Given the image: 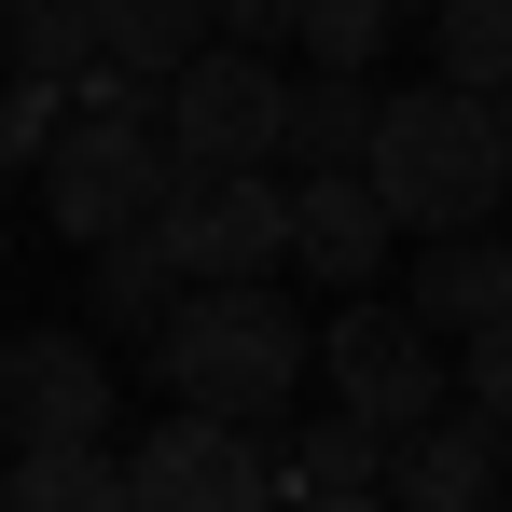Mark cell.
I'll return each mask as SVG.
<instances>
[{"instance_id": "obj_1", "label": "cell", "mask_w": 512, "mask_h": 512, "mask_svg": "<svg viewBox=\"0 0 512 512\" xmlns=\"http://www.w3.org/2000/svg\"><path fill=\"white\" fill-rule=\"evenodd\" d=\"M319 333L263 291V277H222V291H180L167 333H153V374H167L194 416H236V429H277L291 388H305Z\"/></svg>"}, {"instance_id": "obj_9", "label": "cell", "mask_w": 512, "mask_h": 512, "mask_svg": "<svg viewBox=\"0 0 512 512\" xmlns=\"http://www.w3.org/2000/svg\"><path fill=\"white\" fill-rule=\"evenodd\" d=\"M499 485H512V416H485V402L388 443V512H499Z\"/></svg>"}, {"instance_id": "obj_18", "label": "cell", "mask_w": 512, "mask_h": 512, "mask_svg": "<svg viewBox=\"0 0 512 512\" xmlns=\"http://www.w3.org/2000/svg\"><path fill=\"white\" fill-rule=\"evenodd\" d=\"M0 56L28 70V84H70V70H97L111 42H97V0H42V14H14L0 28Z\"/></svg>"}, {"instance_id": "obj_29", "label": "cell", "mask_w": 512, "mask_h": 512, "mask_svg": "<svg viewBox=\"0 0 512 512\" xmlns=\"http://www.w3.org/2000/svg\"><path fill=\"white\" fill-rule=\"evenodd\" d=\"M0 457H14V443H0Z\"/></svg>"}, {"instance_id": "obj_25", "label": "cell", "mask_w": 512, "mask_h": 512, "mask_svg": "<svg viewBox=\"0 0 512 512\" xmlns=\"http://www.w3.org/2000/svg\"><path fill=\"white\" fill-rule=\"evenodd\" d=\"M0 180H14V167H0ZM0 263H14V222H0Z\"/></svg>"}, {"instance_id": "obj_22", "label": "cell", "mask_w": 512, "mask_h": 512, "mask_svg": "<svg viewBox=\"0 0 512 512\" xmlns=\"http://www.w3.org/2000/svg\"><path fill=\"white\" fill-rule=\"evenodd\" d=\"M305 0H222V42H291Z\"/></svg>"}, {"instance_id": "obj_15", "label": "cell", "mask_w": 512, "mask_h": 512, "mask_svg": "<svg viewBox=\"0 0 512 512\" xmlns=\"http://www.w3.org/2000/svg\"><path fill=\"white\" fill-rule=\"evenodd\" d=\"M374 111H388L374 70H305L291 84V153L305 167H374Z\"/></svg>"}, {"instance_id": "obj_24", "label": "cell", "mask_w": 512, "mask_h": 512, "mask_svg": "<svg viewBox=\"0 0 512 512\" xmlns=\"http://www.w3.org/2000/svg\"><path fill=\"white\" fill-rule=\"evenodd\" d=\"M14 14H42V0H0V28H14Z\"/></svg>"}, {"instance_id": "obj_26", "label": "cell", "mask_w": 512, "mask_h": 512, "mask_svg": "<svg viewBox=\"0 0 512 512\" xmlns=\"http://www.w3.org/2000/svg\"><path fill=\"white\" fill-rule=\"evenodd\" d=\"M499 139H512V84H499Z\"/></svg>"}, {"instance_id": "obj_5", "label": "cell", "mask_w": 512, "mask_h": 512, "mask_svg": "<svg viewBox=\"0 0 512 512\" xmlns=\"http://www.w3.org/2000/svg\"><path fill=\"white\" fill-rule=\"evenodd\" d=\"M153 236L180 250L194 291H222V277H277V263H291V180H263V167H180L167 208H153Z\"/></svg>"}, {"instance_id": "obj_28", "label": "cell", "mask_w": 512, "mask_h": 512, "mask_svg": "<svg viewBox=\"0 0 512 512\" xmlns=\"http://www.w3.org/2000/svg\"><path fill=\"white\" fill-rule=\"evenodd\" d=\"M499 512H512V485H499Z\"/></svg>"}, {"instance_id": "obj_23", "label": "cell", "mask_w": 512, "mask_h": 512, "mask_svg": "<svg viewBox=\"0 0 512 512\" xmlns=\"http://www.w3.org/2000/svg\"><path fill=\"white\" fill-rule=\"evenodd\" d=\"M305 512H388V499H305Z\"/></svg>"}, {"instance_id": "obj_8", "label": "cell", "mask_w": 512, "mask_h": 512, "mask_svg": "<svg viewBox=\"0 0 512 512\" xmlns=\"http://www.w3.org/2000/svg\"><path fill=\"white\" fill-rule=\"evenodd\" d=\"M0 443H111L97 333H0Z\"/></svg>"}, {"instance_id": "obj_17", "label": "cell", "mask_w": 512, "mask_h": 512, "mask_svg": "<svg viewBox=\"0 0 512 512\" xmlns=\"http://www.w3.org/2000/svg\"><path fill=\"white\" fill-rule=\"evenodd\" d=\"M429 56H443V84L499 97L512 84V0H443V14H429Z\"/></svg>"}, {"instance_id": "obj_21", "label": "cell", "mask_w": 512, "mask_h": 512, "mask_svg": "<svg viewBox=\"0 0 512 512\" xmlns=\"http://www.w3.org/2000/svg\"><path fill=\"white\" fill-rule=\"evenodd\" d=\"M457 402H485V416H512V319H485V333H457Z\"/></svg>"}, {"instance_id": "obj_10", "label": "cell", "mask_w": 512, "mask_h": 512, "mask_svg": "<svg viewBox=\"0 0 512 512\" xmlns=\"http://www.w3.org/2000/svg\"><path fill=\"white\" fill-rule=\"evenodd\" d=\"M388 194H374V167H305L291 180V263L305 277H333V291H360L374 263H388Z\"/></svg>"}, {"instance_id": "obj_7", "label": "cell", "mask_w": 512, "mask_h": 512, "mask_svg": "<svg viewBox=\"0 0 512 512\" xmlns=\"http://www.w3.org/2000/svg\"><path fill=\"white\" fill-rule=\"evenodd\" d=\"M319 374H333L346 416H374L388 443L429 429V416H443V388H457V374L429 360V319H416V305H346L333 333H319Z\"/></svg>"}, {"instance_id": "obj_14", "label": "cell", "mask_w": 512, "mask_h": 512, "mask_svg": "<svg viewBox=\"0 0 512 512\" xmlns=\"http://www.w3.org/2000/svg\"><path fill=\"white\" fill-rule=\"evenodd\" d=\"M277 471H291V499H388V429L333 402L305 443H277Z\"/></svg>"}, {"instance_id": "obj_6", "label": "cell", "mask_w": 512, "mask_h": 512, "mask_svg": "<svg viewBox=\"0 0 512 512\" xmlns=\"http://www.w3.org/2000/svg\"><path fill=\"white\" fill-rule=\"evenodd\" d=\"M125 485H139V512H277V499H291L277 443L236 429V416H194V402L125 457Z\"/></svg>"}, {"instance_id": "obj_12", "label": "cell", "mask_w": 512, "mask_h": 512, "mask_svg": "<svg viewBox=\"0 0 512 512\" xmlns=\"http://www.w3.org/2000/svg\"><path fill=\"white\" fill-rule=\"evenodd\" d=\"M416 319L429 333H485V319H512V236H429V263H416Z\"/></svg>"}, {"instance_id": "obj_11", "label": "cell", "mask_w": 512, "mask_h": 512, "mask_svg": "<svg viewBox=\"0 0 512 512\" xmlns=\"http://www.w3.org/2000/svg\"><path fill=\"white\" fill-rule=\"evenodd\" d=\"M0 512H139L111 443H14L0 457Z\"/></svg>"}, {"instance_id": "obj_16", "label": "cell", "mask_w": 512, "mask_h": 512, "mask_svg": "<svg viewBox=\"0 0 512 512\" xmlns=\"http://www.w3.org/2000/svg\"><path fill=\"white\" fill-rule=\"evenodd\" d=\"M180 291H194V277H180V250L153 236V222L97 250V319H111V333H167V305H180Z\"/></svg>"}, {"instance_id": "obj_19", "label": "cell", "mask_w": 512, "mask_h": 512, "mask_svg": "<svg viewBox=\"0 0 512 512\" xmlns=\"http://www.w3.org/2000/svg\"><path fill=\"white\" fill-rule=\"evenodd\" d=\"M305 70H374L388 42H402V0H305Z\"/></svg>"}, {"instance_id": "obj_3", "label": "cell", "mask_w": 512, "mask_h": 512, "mask_svg": "<svg viewBox=\"0 0 512 512\" xmlns=\"http://www.w3.org/2000/svg\"><path fill=\"white\" fill-rule=\"evenodd\" d=\"M167 180H180V153H153V125L70 111L56 153H42V222H56L70 250H111V236H139V222L167 208Z\"/></svg>"}, {"instance_id": "obj_13", "label": "cell", "mask_w": 512, "mask_h": 512, "mask_svg": "<svg viewBox=\"0 0 512 512\" xmlns=\"http://www.w3.org/2000/svg\"><path fill=\"white\" fill-rule=\"evenodd\" d=\"M97 42L125 56V70H153V84H180L208 42H222V0H97Z\"/></svg>"}, {"instance_id": "obj_4", "label": "cell", "mask_w": 512, "mask_h": 512, "mask_svg": "<svg viewBox=\"0 0 512 512\" xmlns=\"http://www.w3.org/2000/svg\"><path fill=\"white\" fill-rule=\"evenodd\" d=\"M167 153L180 167H263V153H291V70H277V42H208L180 70L167 84Z\"/></svg>"}, {"instance_id": "obj_20", "label": "cell", "mask_w": 512, "mask_h": 512, "mask_svg": "<svg viewBox=\"0 0 512 512\" xmlns=\"http://www.w3.org/2000/svg\"><path fill=\"white\" fill-rule=\"evenodd\" d=\"M56 125H70V84H28V70H14V97H0V167H42Z\"/></svg>"}, {"instance_id": "obj_27", "label": "cell", "mask_w": 512, "mask_h": 512, "mask_svg": "<svg viewBox=\"0 0 512 512\" xmlns=\"http://www.w3.org/2000/svg\"><path fill=\"white\" fill-rule=\"evenodd\" d=\"M402 14H443V0H402Z\"/></svg>"}, {"instance_id": "obj_2", "label": "cell", "mask_w": 512, "mask_h": 512, "mask_svg": "<svg viewBox=\"0 0 512 512\" xmlns=\"http://www.w3.org/2000/svg\"><path fill=\"white\" fill-rule=\"evenodd\" d=\"M374 194H388L402 236H471V222H499V194H512L499 97H471V84L388 97V111H374Z\"/></svg>"}]
</instances>
